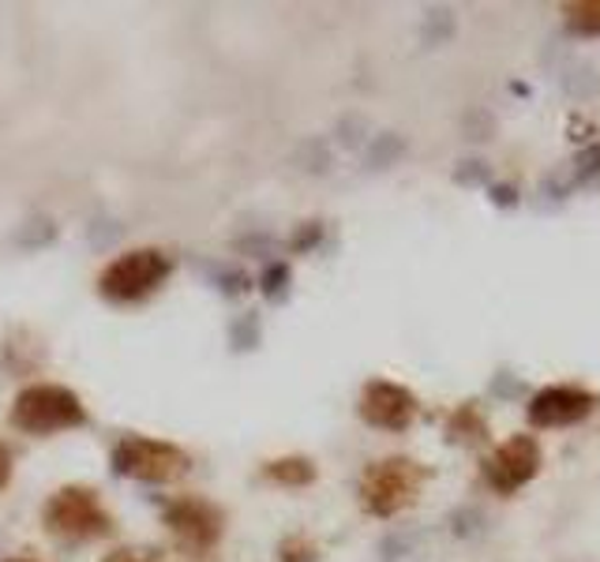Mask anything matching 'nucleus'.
<instances>
[{"label":"nucleus","mask_w":600,"mask_h":562,"mask_svg":"<svg viewBox=\"0 0 600 562\" xmlns=\"http://www.w3.org/2000/svg\"><path fill=\"white\" fill-rule=\"evenodd\" d=\"M42 529L64 544H91L113 532V513L106 510L102 495L83 484L53 491L42 507Z\"/></svg>","instance_id":"nucleus-1"},{"label":"nucleus","mask_w":600,"mask_h":562,"mask_svg":"<svg viewBox=\"0 0 600 562\" xmlns=\"http://www.w3.org/2000/svg\"><path fill=\"white\" fill-rule=\"evenodd\" d=\"M173 274V255L161 247H131L117 255L106 271L98 274V297L109 304H139L166 285Z\"/></svg>","instance_id":"nucleus-2"},{"label":"nucleus","mask_w":600,"mask_h":562,"mask_svg":"<svg viewBox=\"0 0 600 562\" xmlns=\"http://www.w3.org/2000/svg\"><path fill=\"white\" fill-rule=\"evenodd\" d=\"M8 421H12V427H19L23 435H56V432L83 427L91 416H87V409H83L80 394H72L69 386L34 383L15 394Z\"/></svg>","instance_id":"nucleus-3"},{"label":"nucleus","mask_w":600,"mask_h":562,"mask_svg":"<svg viewBox=\"0 0 600 562\" xmlns=\"http://www.w3.org/2000/svg\"><path fill=\"white\" fill-rule=\"evenodd\" d=\"M113 473L139 484H177L192 469V457L177 443L150 439V435H124L113 446Z\"/></svg>","instance_id":"nucleus-4"},{"label":"nucleus","mask_w":600,"mask_h":562,"mask_svg":"<svg viewBox=\"0 0 600 562\" xmlns=\"http://www.w3.org/2000/svg\"><path fill=\"white\" fill-rule=\"evenodd\" d=\"M424 484V469L409 457H387V462H371L360 476V502L376 518H394L409 502L417 499Z\"/></svg>","instance_id":"nucleus-5"},{"label":"nucleus","mask_w":600,"mask_h":562,"mask_svg":"<svg viewBox=\"0 0 600 562\" xmlns=\"http://www.w3.org/2000/svg\"><path fill=\"white\" fill-rule=\"evenodd\" d=\"M161 518L180 544L192 551H211L225 537V513L203 495H177L161 507Z\"/></svg>","instance_id":"nucleus-6"},{"label":"nucleus","mask_w":600,"mask_h":562,"mask_svg":"<svg viewBox=\"0 0 600 562\" xmlns=\"http://www.w3.org/2000/svg\"><path fill=\"white\" fill-rule=\"evenodd\" d=\"M357 413L360 421L379 427V432H406L417 421V397L390 379H368L360 390Z\"/></svg>","instance_id":"nucleus-7"},{"label":"nucleus","mask_w":600,"mask_h":562,"mask_svg":"<svg viewBox=\"0 0 600 562\" xmlns=\"http://www.w3.org/2000/svg\"><path fill=\"white\" fill-rule=\"evenodd\" d=\"M537 473H540V446L529 435H514V439H507L484 462V480L499 495H514L518 488H526Z\"/></svg>","instance_id":"nucleus-8"},{"label":"nucleus","mask_w":600,"mask_h":562,"mask_svg":"<svg viewBox=\"0 0 600 562\" xmlns=\"http://www.w3.org/2000/svg\"><path fill=\"white\" fill-rule=\"evenodd\" d=\"M593 413V394L582 386H545L529 397L526 416L533 427H570Z\"/></svg>","instance_id":"nucleus-9"},{"label":"nucleus","mask_w":600,"mask_h":562,"mask_svg":"<svg viewBox=\"0 0 600 562\" xmlns=\"http://www.w3.org/2000/svg\"><path fill=\"white\" fill-rule=\"evenodd\" d=\"M263 476L271 484H282V488H308V484H316L319 469L312 465V457H278V462H266Z\"/></svg>","instance_id":"nucleus-10"},{"label":"nucleus","mask_w":600,"mask_h":562,"mask_svg":"<svg viewBox=\"0 0 600 562\" xmlns=\"http://www.w3.org/2000/svg\"><path fill=\"white\" fill-rule=\"evenodd\" d=\"M564 15H567L570 34H582V38L600 34V0H575V4L564 8Z\"/></svg>","instance_id":"nucleus-11"},{"label":"nucleus","mask_w":600,"mask_h":562,"mask_svg":"<svg viewBox=\"0 0 600 562\" xmlns=\"http://www.w3.org/2000/svg\"><path fill=\"white\" fill-rule=\"evenodd\" d=\"M402 155H406V139L398 136V131H383V136H376L368 142L365 166L368 169H387V166H394Z\"/></svg>","instance_id":"nucleus-12"},{"label":"nucleus","mask_w":600,"mask_h":562,"mask_svg":"<svg viewBox=\"0 0 600 562\" xmlns=\"http://www.w3.org/2000/svg\"><path fill=\"white\" fill-rule=\"evenodd\" d=\"M290 263H266V271L260 274V293L271 304H282L285 300V293H290Z\"/></svg>","instance_id":"nucleus-13"},{"label":"nucleus","mask_w":600,"mask_h":562,"mask_svg":"<svg viewBox=\"0 0 600 562\" xmlns=\"http://www.w3.org/2000/svg\"><path fill=\"white\" fill-rule=\"evenodd\" d=\"M53 241H56V225L50 218H31L27 225H19V236H15V244L23 247V252H38V247H45Z\"/></svg>","instance_id":"nucleus-14"},{"label":"nucleus","mask_w":600,"mask_h":562,"mask_svg":"<svg viewBox=\"0 0 600 562\" xmlns=\"http://www.w3.org/2000/svg\"><path fill=\"white\" fill-rule=\"evenodd\" d=\"M484 529H488V518L477 510V507H462L451 513V532L462 540H473V537H484Z\"/></svg>","instance_id":"nucleus-15"},{"label":"nucleus","mask_w":600,"mask_h":562,"mask_svg":"<svg viewBox=\"0 0 600 562\" xmlns=\"http://www.w3.org/2000/svg\"><path fill=\"white\" fill-rule=\"evenodd\" d=\"M454 34V12H446V8H435V12L424 15V45H443L446 38Z\"/></svg>","instance_id":"nucleus-16"},{"label":"nucleus","mask_w":600,"mask_h":562,"mask_svg":"<svg viewBox=\"0 0 600 562\" xmlns=\"http://www.w3.org/2000/svg\"><path fill=\"white\" fill-rule=\"evenodd\" d=\"M278 562H319V548L308 537L293 532V537H285L278 544Z\"/></svg>","instance_id":"nucleus-17"},{"label":"nucleus","mask_w":600,"mask_h":562,"mask_svg":"<svg viewBox=\"0 0 600 562\" xmlns=\"http://www.w3.org/2000/svg\"><path fill=\"white\" fill-rule=\"evenodd\" d=\"M230 341H233L236 352H248V349L260 346V316H252V311H248V316L236 319L230 327Z\"/></svg>","instance_id":"nucleus-18"},{"label":"nucleus","mask_w":600,"mask_h":562,"mask_svg":"<svg viewBox=\"0 0 600 562\" xmlns=\"http://www.w3.org/2000/svg\"><path fill=\"white\" fill-rule=\"evenodd\" d=\"M211 282L218 285V293H225V297H241V293L252 289L248 274L230 271V266H211Z\"/></svg>","instance_id":"nucleus-19"},{"label":"nucleus","mask_w":600,"mask_h":562,"mask_svg":"<svg viewBox=\"0 0 600 562\" xmlns=\"http://www.w3.org/2000/svg\"><path fill=\"white\" fill-rule=\"evenodd\" d=\"M98 562H169V559L155 548H117L109 555H102Z\"/></svg>","instance_id":"nucleus-20"},{"label":"nucleus","mask_w":600,"mask_h":562,"mask_svg":"<svg viewBox=\"0 0 600 562\" xmlns=\"http://www.w3.org/2000/svg\"><path fill=\"white\" fill-rule=\"evenodd\" d=\"M600 173V147H589L582 155L575 158V169H570V177L575 180H589Z\"/></svg>","instance_id":"nucleus-21"},{"label":"nucleus","mask_w":600,"mask_h":562,"mask_svg":"<svg viewBox=\"0 0 600 562\" xmlns=\"http://www.w3.org/2000/svg\"><path fill=\"white\" fill-rule=\"evenodd\" d=\"M323 241V225L319 222H304L301 229H297V236H293V252H312Z\"/></svg>","instance_id":"nucleus-22"},{"label":"nucleus","mask_w":600,"mask_h":562,"mask_svg":"<svg viewBox=\"0 0 600 562\" xmlns=\"http://www.w3.org/2000/svg\"><path fill=\"white\" fill-rule=\"evenodd\" d=\"M454 180H459V184H481V180H488V166H484V161H462V166L454 169Z\"/></svg>","instance_id":"nucleus-23"},{"label":"nucleus","mask_w":600,"mask_h":562,"mask_svg":"<svg viewBox=\"0 0 600 562\" xmlns=\"http://www.w3.org/2000/svg\"><path fill=\"white\" fill-rule=\"evenodd\" d=\"M492 203L495 206H514V203H518V192H514V184H495L492 188Z\"/></svg>","instance_id":"nucleus-24"},{"label":"nucleus","mask_w":600,"mask_h":562,"mask_svg":"<svg viewBox=\"0 0 600 562\" xmlns=\"http://www.w3.org/2000/svg\"><path fill=\"white\" fill-rule=\"evenodd\" d=\"M8 480H12V454H8V446L0 443V491L8 488Z\"/></svg>","instance_id":"nucleus-25"},{"label":"nucleus","mask_w":600,"mask_h":562,"mask_svg":"<svg viewBox=\"0 0 600 562\" xmlns=\"http://www.w3.org/2000/svg\"><path fill=\"white\" fill-rule=\"evenodd\" d=\"M4 562H38V559H4Z\"/></svg>","instance_id":"nucleus-26"}]
</instances>
